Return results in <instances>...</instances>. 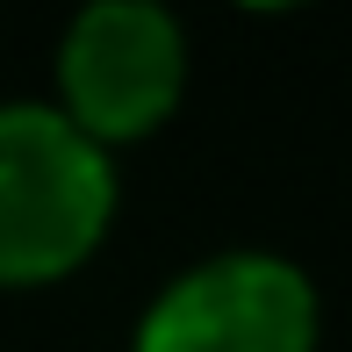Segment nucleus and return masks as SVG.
<instances>
[{"mask_svg": "<svg viewBox=\"0 0 352 352\" xmlns=\"http://www.w3.org/2000/svg\"><path fill=\"white\" fill-rule=\"evenodd\" d=\"M122 209V173L51 101H0V287L36 295L87 274Z\"/></svg>", "mask_w": 352, "mask_h": 352, "instance_id": "1", "label": "nucleus"}, {"mask_svg": "<svg viewBox=\"0 0 352 352\" xmlns=\"http://www.w3.org/2000/svg\"><path fill=\"white\" fill-rule=\"evenodd\" d=\"M187 72L195 43L166 0H94L51 51V108L116 158L180 116Z\"/></svg>", "mask_w": 352, "mask_h": 352, "instance_id": "2", "label": "nucleus"}, {"mask_svg": "<svg viewBox=\"0 0 352 352\" xmlns=\"http://www.w3.org/2000/svg\"><path fill=\"white\" fill-rule=\"evenodd\" d=\"M324 295L309 266L266 245H230L151 287L130 352H316Z\"/></svg>", "mask_w": 352, "mask_h": 352, "instance_id": "3", "label": "nucleus"}]
</instances>
